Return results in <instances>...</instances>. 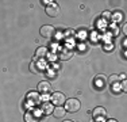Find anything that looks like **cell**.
I'll use <instances>...</instances> for the list:
<instances>
[{
  "mask_svg": "<svg viewBox=\"0 0 127 122\" xmlns=\"http://www.w3.org/2000/svg\"><path fill=\"white\" fill-rule=\"evenodd\" d=\"M81 107V103H80V100L78 99H74V98H70V99H68V100H65V109L66 110V113H76L78 111Z\"/></svg>",
  "mask_w": 127,
  "mask_h": 122,
  "instance_id": "6da1fadb",
  "label": "cell"
},
{
  "mask_svg": "<svg viewBox=\"0 0 127 122\" xmlns=\"http://www.w3.org/2000/svg\"><path fill=\"white\" fill-rule=\"evenodd\" d=\"M41 115H42L41 109H31L25 114V121L26 122H39Z\"/></svg>",
  "mask_w": 127,
  "mask_h": 122,
  "instance_id": "7a4b0ae2",
  "label": "cell"
},
{
  "mask_svg": "<svg viewBox=\"0 0 127 122\" xmlns=\"http://www.w3.org/2000/svg\"><path fill=\"white\" fill-rule=\"evenodd\" d=\"M54 34H56V29L50 24H45L43 27H41V35L43 38H51L54 37Z\"/></svg>",
  "mask_w": 127,
  "mask_h": 122,
  "instance_id": "3957f363",
  "label": "cell"
},
{
  "mask_svg": "<svg viewBox=\"0 0 127 122\" xmlns=\"http://www.w3.org/2000/svg\"><path fill=\"white\" fill-rule=\"evenodd\" d=\"M65 95H64L62 92H54L53 95H51V103H53L54 106H62L64 103H65Z\"/></svg>",
  "mask_w": 127,
  "mask_h": 122,
  "instance_id": "277c9868",
  "label": "cell"
},
{
  "mask_svg": "<svg viewBox=\"0 0 127 122\" xmlns=\"http://www.w3.org/2000/svg\"><path fill=\"white\" fill-rule=\"evenodd\" d=\"M46 14L49 15V16H51V18H56L57 15L60 14V7H58V4H57V3H54V1H51L50 4L46 7Z\"/></svg>",
  "mask_w": 127,
  "mask_h": 122,
  "instance_id": "5b68a950",
  "label": "cell"
},
{
  "mask_svg": "<svg viewBox=\"0 0 127 122\" xmlns=\"http://www.w3.org/2000/svg\"><path fill=\"white\" fill-rule=\"evenodd\" d=\"M27 100L30 103H32V105H38L41 102V95H39V92H37V91H31V92L27 94Z\"/></svg>",
  "mask_w": 127,
  "mask_h": 122,
  "instance_id": "8992f818",
  "label": "cell"
},
{
  "mask_svg": "<svg viewBox=\"0 0 127 122\" xmlns=\"http://www.w3.org/2000/svg\"><path fill=\"white\" fill-rule=\"evenodd\" d=\"M41 111H42V114H46V115L53 114V111H54V105H53L51 102H45L43 105H42V107H41Z\"/></svg>",
  "mask_w": 127,
  "mask_h": 122,
  "instance_id": "52a82bcc",
  "label": "cell"
},
{
  "mask_svg": "<svg viewBox=\"0 0 127 122\" xmlns=\"http://www.w3.org/2000/svg\"><path fill=\"white\" fill-rule=\"evenodd\" d=\"M105 115H107V111L104 107H96L93 110V118L95 120H103V118H105Z\"/></svg>",
  "mask_w": 127,
  "mask_h": 122,
  "instance_id": "ba28073f",
  "label": "cell"
},
{
  "mask_svg": "<svg viewBox=\"0 0 127 122\" xmlns=\"http://www.w3.org/2000/svg\"><path fill=\"white\" fill-rule=\"evenodd\" d=\"M72 56H73V49L69 48V46L62 48L61 54H60V59H62V60H69Z\"/></svg>",
  "mask_w": 127,
  "mask_h": 122,
  "instance_id": "9c48e42d",
  "label": "cell"
},
{
  "mask_svg": "<svg viewBox=\"0 0 127 122\" xmlns=\"http://www.w3.org/2000/svg\"><path fill=\"white\" fill-rule=\"evenodd\" d=\"M50 90H51V85H50L49 81H41V83L38 84V91L42 94L50 92Z\"/></svg>",
  "mask_w": 127,
  "mask_h": 122,
  "instance_id": "30bf717a",
  "label": "cell"
},
{
  "mask_svg": "<svg viewBox=\"0 0 127 122\" xmlns=\"http://www.w3.org/2000/svg\"><path fill=\"white\" fill-rule=\"evenodd\" d=\"M47 54H49V50H47L46 46H39L37 50H35V57L39 60V59H43V57H46Z\"/></svg>",
  "mask_w": 127,
  "mask_h": 122,
  "instance_id": "8fae6325",
  "label": "cell"
},
{
  "mask_svg": "<svg viewBox=\"0 0 127 122\" xmlns=\"http://www.w3.org/2000/svg\"><path fill=\"white\" fill-rule=\"evenodd\" d=\"M53 114H54V117H56V118H62V117H65V114H66V110L64 109L62 106H57V107L54 109Z\"/></svg>",
  "mask_w": 127,
  "mask_h": 122,
  "instance_id": "7c38bea8",
  "label": "cell"
},
{
  "mask_svg": "<svg viewBox=\"0 0 127 122\" xmlns=\"http://www.w3.org/2000/svg\"><path fill=\"white\" fill-rule=\"evenodd\" d=\"M105 83H107V80H105L104 76H97V77L95 79V85L99 88H103L105 85Z\"/></svg>",
  "mask_w": 127,
  "mask_h": 122,
  "instance_id": "4fadbf2b",
  "label": "cell"
},
{
  "mask_svg": "<svg viewBox=\"0 0 127 122\" xmlns=\"http://www.w3.org/2000/svg\"><path fill=\"white\" fill-rule=\"evenodd\" d=\"M119 76L118 75H111L110 76V79H108V84H111V85H114V84H118L119 83Z\"/></svg>",
  "mask_w": 127,
  "mask_h": 122,
  "instance_id": "5bb4252c",
  "label": "cell"
},
{
  "mask_svg": "<svg viewBox=\"0 0 127 122\" xmlns=\"http://www.w3.org/2000/svg\"><path fill=\"white\" fill-rule=\"evenodd\" d=\"M120 19H122V12H115L114 20H120Z\"/></svg>",
  "mask_w": 127,
  "mask_h": 122,
  "instance_id": "9a60e30c",
  "label": "cell"
},
{
  "mask_svg": "<svg viewBox=\"0 0 127 122\" xmlns=\"http://www.w3.org/2000/svg\"><path fill=\"white\" fill-rule=\"evenodd\" d=\"M30 69H31V72H38V69H37V65H35V62H31L30 64Z\"/></svg>",
  "mask_w": 127,
  "mask_h": 122,
  "instance_id": "2e32d148",
  "label": "cell"
},
{
  "mask_svg": "<svg viewBox=\"0 0 127 122\" xmlns=\"http://www.w3.org/2000/svg\"><path fill=\"white\" fill-rule=\"evenodd\" d=\"M47 57H49V60H50V61H56V60H57V54H54V53L47 54Z\"/></svg>",
  "mask_w": 127,
  "mask_h": 122,
  "instance_id": "e0dca14e",
  "label": "cell"
},
{
  "mask_svg": "<svg viewBox=\"0 0 127 122\" xmlns=\"http://www.w3.org/2000/svg\"><path fill=\"white\" fill-rule=\"evenodd\" d=\"M103 16H104L105 19H107V18L110 19V18H111V12H110V11H105V12H103Z\"/></svg>",
  "mask_w": 127,
  "mask_h": 122,
  "instance_id": "ac0fdd59",
  "label": "cell"
},
{
  "mask_svg": "<svg viewBox=\"0 0 127 122\" xmlns=\"http://www.w3.org/2000/svg\"><path fill=\"white\" fill-rule=\"evenodd\" d=\"M107 122H118V121H115V120H108Z\"/></svg>",
  "mask_w": 127,
  "mask_h": 122,
  "instance_id": "d6986e66",
  "label": "cell"
},
{
  "mask_svg": "<svg viewBox=\"0 0 127 122\" xmlns=\"http://www.w3.org/2000/svg\"><path fill=\"white\" fill-rule=\"evenodd\" d=\"M64 122H73V121H64Z\"/></svg>",
  "mask_w": 127,
  "mask_h": 122,
  "instance_id": "ffe728a7",
  "label": "cell"
}]
</instances>
